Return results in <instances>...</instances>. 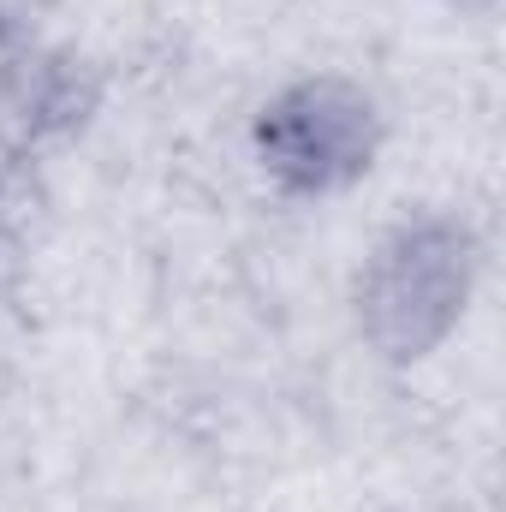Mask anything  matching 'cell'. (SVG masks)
I'll use <instances>...</instances> for the list:
<instances>
[{"mask_svg":"<svg viewBox=\"0 0 506 512\" xmlns=\"http://www.w3.org/2000/svg\"><path fill=\"white\" fill-rule=\"evenodd\" d=\"M42 12H48V0H0V54L36 42L42 36Z\"/></svg>","mask_w":506,"mask_h":512,"instance_id":"cell-5","label":"cell"},{"mask_svg":"<svg viewBox=\"0 0 506 512\" xmlns=\"http://www.w3.org/2000/svg\"><path fill=\"white\" fill-rule=\"evenodd\" d=\"M441 6H459V12H489L495 0H441Z\"/></svg>","mask_w":506,"mask_h":512,"instance_id":"cell-6","label":"cell"},{"mask_svg":"<svg viewBox=\"0 0 506 512\" xmlns=\"http://www.w3.org/2000/svg\"><path fill=\"white\" fill-rule=\"evenodd\" d=\"M36 167L42 161L0 155V304H12L18 286H24V274H30V197H36Z\"/></svg>","mask_w":506,"mask_h":512,"instance_id":"cell-4","label":"cell"},{"mask_svg":"<svg viewBox=\"0 0 506 512\" xmlns=\"http://www.w3.org/2000/svg\"><path fill=\"white\" fill-rule=\"evenodd\" d=\"M102 96H108V78L78 48H54L36 36L0 54V155L42 161L48 149L72 143L96 120Z\"/></svg>","mask_w":506,"mask_h":512,"instance_id":"cell-3","label":"cell"},{"mask_svg":"<svg viewBox=\"0 0 506 512\" xmlns=\"http://www.w3.org/2000/svg\"><path fill=\"white\" fill-rule=\"evenodd\" d=\"M387 149L381 96L352 72H298L251 114V161L286 203H334L376 173Z\"/></svg>","mask_w":506,"mask_h":512,"instance_id":"cell-2","label":"cell"},{"mask_svg":"<svg viewBox=\"0 0 506 512\" xmlns=\"http://www.w3.org/2000/svg\"><path fill=\"white\" fill-rule=\"evenodd\" d=\"M483 286V239L459 209H405L352 274V334L381 370H417L465 328Z\"/></svg>","mask_w":506,"mask_h":512,"instance_id":"cell-1","label":"cell"}]
</instances>
